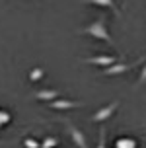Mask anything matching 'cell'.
<instances>
[{
	"mask_svg": "<svg viewBox=\"0 0 146 148\" xmlns=\"http://www.w3.org/2000/svg\"><path fill=\"white\" fill-rule=\"evenodd\" d=\"M80 33H86V35L94 37V39H97V41H103V43H107V45H113V37L109 35V31H107V27H105V22H103V20H95V22H92L90 25H86L84 29H80Z\"/></svg>",
	"mask_w": 146,
	"mask_h": 148,
	"instance_id": "1",
	"label": "cell"
},
{
	"mask_svg": "<svg viewBox=\"0 0 146 148\" xmlns=\"http://www.w3.org/2000/svg\"><path fill=\"white\" fill-rule=\"evenodd\" d=\"M64 121H66L64 127H66V131H68V134H70L72 142H74L78 148H88V138L84 136V133H82L80 129H76L74 125H70V123H68V119H64Z\"/></svg>",
	"mask_w": 146,
	"mask_h": 148,
	"instance_id": "2",
	"label": "cell"
},
{
	"mask_svg": "<svg viewBox=\"0 0 146 148\" xmlns=\"http://www.w3.org/2000/svg\"><path fill=\"white\" fill-rule=\"evenodd\" d=\"M117 107H119V101H111L109 105H105V107H101V109H97L92 115V121H95V123H101V121H107V119L113 115L117 111Z\"/></svg>",
	"mask_w": 146,
	"mask_h": 148,
	"instance_id": "3",
	"label": "cell"
},
{
	"mask_svg": "<svg viewBox=\"0 0 146 148\" xmlns=\"http://www.w3.org/2000/svg\"><path fill=\"white\" fill-rule=\"evenodd\" d=\"M119 60H121V59H117V57H113V55H95V57L86 59V62H88V64H95V66L107 68V66H111V64L119 62Z\"/></svg>",
	"mask_w": 146,
	"mask_h": 148,
	"instance_id": "4",
	"label": "cell"
},
{
	"mask_svg": "<svg viewBox=\"0 0 146 148\" xmlns=\"http://www.w3.org/2000/svg\"><path fill=\"white\" fill-rule=\"evenodd\" d=\"M82 101H72V99H64V97H57L49 101V107L51 109H74V107H82Z\"/></svg>",
	"mask_w": 146,
	"mask_h": 148,
	"instance_id": "5",
	"label": "cell"
},
{
	"mask_svg": "<svg viewBox=\"0 0 146 148\" xmlns=\"http://www.w3.org/2000/svg\"><path fill=\"white\" fill-rule=\"evenodd\" d=\"M84 4H94V6H101V8H109L115 16H121L119 6L115 4V0H82Z\"/></svg>",
	"mask_w": 146,
	"mask_h": 148,
	"instance_id": "6",
	"label": "cell"
},
{
	"mask_svg": "<svg viewBox=\"0 0 146 148\" xmlns=\"http://www.w3.org/2000/svg\"><path fill=\"white\" fill-rule=\"evenodd\" d=\"M131 68H134V64H119V62H115V64H111V66L103 68V74H105V76H113V74H123V72H129Z\"/></svg>",
	"mask_w": 146,
	"mask_h": 148,
	"instance_id": "7",
	"label": "cell"
},
{
	"mask_svg": "<svg viewBox=\"0 0 146 148\" xmlns=\"http://www.w3.org/2000/svg\"><path fill=\"white\" fill-rule=\"evenodd\" d=\"M33 96H35L37 99H43V101H53V99L60 97V92H58V90H39Z\"/></svg>",
	"mask_w": 146,
	"mask_h": 148,
	"instance_id": "8",
	"label": "cell"
},
{
	"mask_svg": "<svg viewBox=\"0 0 146 148\" xmlns=\"http://www.w3.org/2000/svg\"><path fill=\"white\" fill-rule=\"evenodd\" d=\"M136 140L132 138V136H119L113 144V148H136Z\"/></svg>",
	"mask_w": 146,
	"mask_h": 148,
	"instance_id": "9",
	"label": "cell"
},
{
	"mask_svg": "<svg viewBox=\"0 0 146 148\" xmlns=\"http://www.w3.org/2000/svg\"><path fill=\"white\" fill-rule=\"evenodd\" d=\"M58 144V138H55V136H45L43 142H41V148H57Z\"/></svg>",
	"mask_w": 146,
	"mask_h": 148,
	"instance_id": "10",
	"label": "cell"
},
{
	"mask_svg": "<svg viewBox=\"0 0 146 148\" xmlns=\"http://www.w3.org/2000/svg\"><path fill=\"white\" fill-rule=\"evenodd\" d=\"M105 136H107V131H105V125L99 127V138H97V148H107L105 146Z\"/></svg>",
	"mask_w": 146,
	"mask_h": 148,
	"instance_id": "11",
	"label": "cell"
},
{
	"mask_svg": "<svg viewBox=\"0 0 146 148\" xmlns=\"http://www.w3.org/2000/svg\"><path fill=\"white\" fill-rule=\"evenodd\" d=\"M10 121H12V115H10L6 109H0V129H2L4 125H8Z\"/></svg>",
	"mask_w": 146,
	"mask_h": 148,
	"instance_id": "12",
	"label": "cell"
},
{
	"mask_svg": "<svg viewBox=\"0 0 146 148\" xmlns=\"http://www.w3.org/2000/svg\"><path fill=\"white\" fill-rule=\"evenodd\" d=\"M43 68H33V70H31V72H29V80L31 82H37V80H41V78H43Z\"/></svg>",
	"mask_w": 146,
	"mask_h": 148,
	"instance_id": "13",
	"label": "cell"
},
{
	"mask_svg": "<svg viewBox=\"0 0 146 148\" xmlns=\"http://www.w3.org/2000/svg\"><path fill=\"white\" fill-rule=\"evenodd\" d=\"M23 146L25 148H41V142H37L35 138H25L23 140Z\"/></svg>",
	"mask_w": 146,
	"mask_h": 148,
	"instance_id": "14",
	"label": "cell"
},
{
	"mask_svg": "<svg viewBox=\"0 0 146 148\" xmlns=\"http://www.w3.org/2000/svg\"><path fill=\"white\" fill-rule=\"evenodd\" d=\"M138 82L142 84V82H146V64H144V68L140 70V76H138Z\"/></svg>",
	"mask_w": 146,
	"mask_h": 148,
	"instance_id": "15",
	"label": "cell"
}]
</instances>
